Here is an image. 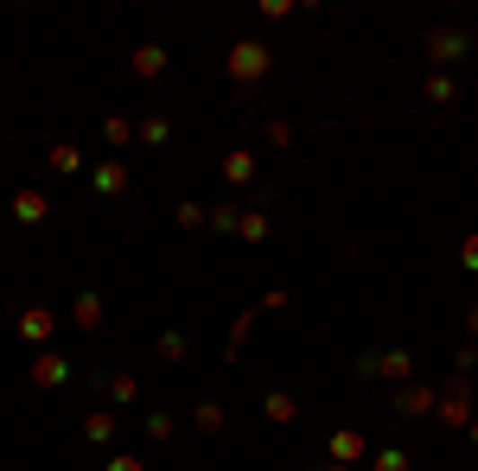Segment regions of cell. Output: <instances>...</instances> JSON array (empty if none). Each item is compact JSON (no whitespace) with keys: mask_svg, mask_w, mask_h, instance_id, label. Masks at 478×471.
<instances>
[{"mask_svg":"<svg viewBox=\"0 0 478 471\" xmlns=\"http://www.w3.org/2000/svg\"><path fill=\"white\" fill-rule=\"evenodd\" d=\"M459 267H465V275H478V236L459 242Z\"/></svg>","mask_w":478,"mask_h":471,"instance_id":"cell-25","label":"cell"},{"mask_svg":"<svg viewBox=\"0 0 478 471\" xmlns=\"http://www.w3.org/2000/svg\"><path fill=\"white\" fill-rule=\"evenodd\" d=\"M211 230H243V211H236V205H217V211H211Z\"/></svg>","mask_w":478,"mask_h":471,"instance_id":"cell-23","label":"cell"},{"mask_svg":"<svg viewBox=\"0 0 478 471\" xmlns=\"http://www.w3.org/2000/svg\"><path fill=\"white\" fill-rule=\"evenodd\" d=\"M102 141H109V147H128V141H134V127H128L121 115H109V121H102Z\"/></svg>","mask_w":478,"mask_h":471,"instance_id":"cell-20","label":"cell"},{"mask_svg":"<svg viewBox=\"0 0 478 471\" xmlns=\"http://www.w3.org/2000/svg\"><path fill=\"white\" fill-rule=\"evenodd\" d=\"M370 471H408V452H395V446H389V452H376V458H370Z\"/></svg>","mask_w":478,"mask_h":471,"instance_id":"cell-24","label":"cell"},{"mask_svg":"<svg viewBox=\"0 0 478 471\" xmlns=\"http://www.w3.org/2000/svg\"><path fill=\"white\" fill-rule=\"evenodd\" d=\"M325 458H332V465H358V458H370V440H364L358 427H338L332 446H325Z\"/></svg>","mask_w":478,"mask_h":471,"instance_id":"cell-5","label":"cell"},{"mask_svg":"<svg viewBox=\"0 0 478 471\" xmlns=\"http://www.w3.org/2000/svg\"><path fill=\"white\" fill-rule=\"evenodd\" d=\"M224 179H230V185H249V179H255V153H230V160H224Z\"/></svg>","mask_w":478,"mask_h":471,"instance_id":"cell-16","label":"cell"},{"mask_svg":"<svg viewBox=\"0 0 478 471\" xmlns=\"http://www.w3.org/2000/svg\"><path fill=\"white\" fill-rule=\"evenodd\" d=\"M428 102H453V83L447 77H428Z\"/></svg>","mask_w":478,"mask_h":471,"instance_id":"cell-27","label":"cell"},{"mask_svg":"<svg viewBox=\"0 0 478 471\" xmlns=\"http://www.w3.org/2000/svg\"><path fill=\"white\" fill-rule=\"evenodd\" d=\"M465 433H472V446H478V421H472V427H465Z\"/></svg>","mask_w":478,"mask_h":471,"instance_id":"cell-32","label":"cell"},{"mask_svg":"<svg viewBox=\"0 0 478 471\" xmlns=\"http://www.w3.org/2000/svg\"><path fill=\"white\" fill-rule=\"evenodd\" d=\"M32 382H39V388H58V382H71V357H58V351H39V357H32Z\"/></svg>","mask_w":478,"mask_h":471,"instance_id":"cell-7","label":"cell"},{"mask_svg":"<svg viewBox=\"0 0 478 471\" xmlns=\"http://www.w3.org/2000/svg\"><path fill=\"white\" fill-rule=\"evenodd\" d=\"M109 471H147V465H141V458H128V452H115V458H109Z\"/></svg>","mask_w":478,"mask_h":471,"instance_id":"cell-29","label":"cell"},{"mask_svg":"<svg viewBox=\"0 0 478 471\" xmlns=\"http://www.w3.org/2000/svg\"><path fill=\"white\" fill-rule=\"evenodd\" d=\"M45 160H51V172H58V179H71V172H84V147H77V141H58V147H51Z\"/></svg>","mask_w":478,"mask_h":471,"instance_id":"cell-10","label":"cell"},{"mask_svg":"<svg viewBox=\"0 0 478 471\" xmlns=\"http://www.w3.org/2000/svg\"><path fill=\"white\" fill-rule=\"evenodd\" d=\"M261 414H268V427H288V421H300V401L288 388H268L261 395Z\"/></svg>","mask_w":478,"mask_h":471,"instance_id":"cell-8","label":"cell"},{"mask_svg":"<svg viewBox=\"0 0 478 471\" xmlns=\"http://www.w3.org/2000/svg\"><path fill=\"white\" fill-rule=\"evenodd\" d=\"M141 141H147V147H166V141H173V121H166V115H147V121H141Z\"/></svg>","mask_w":478,"mask_h":471,"instance_id":"cell-17","label":"cell"},{"mask_svg":"<svg viewBox=\"0 0 478 471\" xmlns=\"http://www.w3.org/2000/svg\"><path fill=\"white\" fill-rule=\"evenodd\" d=\"M440 421H447V427H472V421H478V408H472V382H465V376L447 382V395H440Z\"/></svg>","mask_w":478,"mask_h":471,"instance_id":"cell-4","label":"cell"},{"mask_svg":"<svg viewBox=\"0 0 478 471\" xmlns=\"http://www.w3.org/2000/svg\"><path fill=\"white\" fill-rule=\"evenodd\" d=\"M128 71H134V77H160V71H166V45H141V51L128 57Z\"/></svg>","mask_w":478,"mask_h":471,"instance_id":"cell-12","label":"cell"},{"mask_svg":"<svg viewBox=\"0 0 478 471\" xmlns=\"http://www.w3.org/2000/svg\"><path fill=\"white\" fill-rule=\"evenodd\" d=\"M472 51V32L465 26H434L428 32V64H459Z\"/></svg>","mask_w":478,"mask_h":471,"instance_id":"cell-2","label":"cell"},{"mask_svg":"<svg viewBox=\"0 0 478 471\" xmlns=\"http://www.w3.org/2000/svg\"><path fill=\"white\" fill-rule=\"evenodd\" d=\"M198 433H224V401H198Z\"/></svg>","mask_w":478,"mask_h":471,"instance_id":"cell-18","label":"cell"},{"mask_svg":"<svg viewBox=\"0 0 478 471\" xmlns=\"http://www.w3.org/2000/svg\"><path fill=\"white\" fill-rule=\"evenodd\" d=\"M147 433L154 440H173V414H147Z\"/></svg>","mask_w":478,"mask_h":471,"instance_id":"cell-28","label":"cell"},{"mask_svg":"<svg viewBox=\"0 0 478 471\" xmlns=\"http://www.w3.org/2000/svg\"><path fill=\"white\" fill-rule=\"evenodd\" d=\"M465 331H472V338H478V300L465 306Z\"/></svg>","mask_w":478,"mask_h":471,"instance_id":"cell-30","label":"cell"},{"mask_svg":"<svg viewBox=\"0 0 478 471\" xmlns=\"http://www.w3.org/2000/svg\"><path fill=\"white\" fill-rule=\"evenodd\" d=\"M90 185H96L102 197H115V191H128V166H121V160H102V166L90 172Z\"/></svg>","mask_w":478,"mask_h":471,"instance_id":"cell-9","label":"cell"},{"mask_svg":"<svg viewBox=\"0 0 478 471\" xmlns=\"http://www.w3.org/2000/svg\"><path fill=\"white\" fill-rule=\"evenodd\" d=\"M395 414H402V421L440 414V388H428V382H402V388H395Z\"/></svg>","mask_w":478,"mask_h":471,"instance_id":"cell-3","label":"cell"},{"mask_svg":"<svg viewBox=\"0 0 478 471\" xmlns=\"http://www.w3.org/2000/svg\"><path fill=\"white\" fill-rule=\"evenodd\" d=\"M376 376L408 382V376H415V357H408V351H383V357H376Z\"/></svg>","mask_w":478,"mask_h":471,"instance_id":"cell-13","label":"cell"},{"mask_svg":"<svg viewBox=\"0 0 478 471\" xmlns=\"http://www.w3.org/2000/svg\"><path fill=\"white\" fill-rule=\"evenodd\" d=\"M51 331H58V312H51V306H26V312H20V338H26V345H45Z\"/></svg>","mask_w":478,"mask_h":471,"instance_id":"cell-6","label":"cell"},{"mask_svg":"<svg viewBox=\"0 0 478 471\" xmlns=\"http://www.w3.org/2000/svg\"><path fill=\"white\" fill-rule=\"evenodd\" d=\"M224 71H230L236 83H261L268 71H275V51H268L261 39H236V45L224 51Z\"/></svg>","mask_w":478,"mask_h":471,"instance_id":"cell-1","label":"cell"},{"mask_svg":"<svg viewBox=\"0 0 478 471\" xmlns=\"http://www.w3.org/2000/svg\"><path fill=\"white\" fill-rule=\"evenodd\" d=\"M45 191H13V223H45Z\"/></svg>","mask_w":478,"mask_h":471,"instance_id":"cell-11","label":"cell"},{"mask_svg":"<svg viewBox=\"0 0 478 471\" xmlns=\"http://www.w3.org/2000/svg\"><path fill=\"white\" fill-rule=\"evenodd\" d=\"M71 318H77V331H96V325H102V293H77Z\"/></svg>","mask_w":478,"mask_h":471,"instance_id":"cell-14","label":"cell"},{"mask_svg":"<svg viewBox=\"0 0 478 471\" xmlns=\"http://www.w3.org/2000/svg\"><path fill=\"white\" fill-rule=\"evenodd\" d=\"M268 236V211H243V242H261Z\"/></svg>","mask_w":478,"mask_h":471,"instance_id":"cell-22","label":"cell"},{"mask_svg":"<svg viewBox=\"0 0 478 471\" xmlns=\"http://www.w3.org/2000/svg\"><path fill=\"white\" fill-rule=\"evenodd\" d=\"M84 440H90V446H109V440H115V414H109V408H96V414L84 421Z\"/></svg>","mask_w":478,"mask_h":471,"instance_id":"cell-15","label":"cell"},{"mask_svg":"<svg viewBox=\"0 0 478 471\" xmlns=\"http://www.w3.org/2000/svg\"><path fill=\"white\" fill-rule=\"evenodd\" d=\"M472 363H478V345H459V357H453V376H472Z\"/></svg>","mask_w":478,"mask_h":471,"instance_id":"cell-26","label":"cell"},{"mask_svg":"<svg viewBox=\"0 0 478 471\" xmlns=\"http://www.w3.org/2000/svg\"><path fill=\"white\" fill-rule=\"evenodd\" d=\"M134 395H141V382H134V376H109V401H115V408H121V401H134Z\"/></svg>","mask_w":478,"mask_h":471,"instance_id":"cell-21","label":"cell"},{"mask_svg":"<svg viewBox=\"0 0 478 471\" xmlns=\"http://www.w3.org/2000/svg\"><path fill=\"white\" fill-rule=\"evenodd\" d=\"M166 363H185V331H160V345H154Z\"/></svg>","mask_w":478,"mask_h":471,"instance_id":"cell-19","label":"cell"},{"mask_svg":"<svg viewBox=\"0 0 478 471\" xmlns=\"http://www.w3.org/2000/svg\"><path fill=\"white\" fill-rule=\"evenodd\" d=\"M319 471H358V465H319Z\"/></svg>","mask_w":478,"mask_h":471,"instance_id":"cell-31","label":"cell"}]
</instances>
